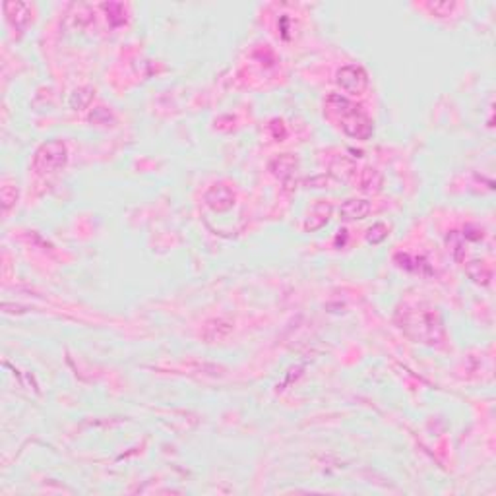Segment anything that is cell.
Wrapping results in <instances>:
<instances>
[{
    "label": "cell",
    "instance_id": "cell-1",
    "mask_svg": "<svg viewBox=\"0 0 496 496\" xmlns=\"http://www.w3.org/2000/svg\"><path fill=\"white\" fill-rule=\"evenodd\" d=\"M326 113L349 138L368 140V138L373 136L374 126L370 116L360 109L359 105L349 101L347 97L332 93L326 99Z\"/></svg>",
    "mask_w": 496,
    "mask_h": 496
},
{
    "label": "cell",
    "instance_id": "cell-2",
    "mask_svg": "<svg viewBox=\"0 0 496 496\" xmlns=\"http://www.w3.org/2000/svg\"><path fill=\"white\" fill-rule=\"evenodd\" d=\"M66 161H69V151H66L64 142L51 140L35 151L34 169L39 175H51V173H59L61 169H64Z\"/></svg>",
    "mask_w": 496,
    "mask_h": 496
},
{
    "label": "cell",
    "instance_id": "cell-3",
    "mask_svg": "<svg viewBox=\"0 0 496 496\" xmlns=\"http://www.w3.org/2000/svg\"><path fill=\"white\" fill-rule=\"evenodd\" d=\"M338 83L347 93L360 96L368 88V74L359 64H347L338 70Z\"/></svg>",
    "mask_w": 496,
    "mask_h": 496
},
{
    "label": "cell",
    "instance_id": "cell-4",
    "mask_svg": "<svg viewBox=\"0 0 496 496\" xmlns=\"http://www.w3.org/2000/svg\"><path fill=\"white\" fill-rule=\"evenodd\" d=\"M206 202L213 210H229L233 206V194L229 188L225 186H213L208 194H206Z\"/></svg>",
    "mask_w": 496,
    "mask_h": 496
},
{
    "label": "cell",
    "instance_id": "cell-5",
    "mask_svg": "<svg viewBox=\"0 0 496 496\" xmlns=\"http://www.w3.org/2000/svg\"><path fill=\"white\" fill-rule=\"evenodd\" d=\"M340 211L343 219H363L370 213V204L367 200H347Z\"/></svg>",
    "mask_w": 496,
    "mask_h": 496
},
{
    "label": "cell",
    "instance_id": "cell-6",
    "mask_svg": "<svg viewBox=\"0 0 496 496\" xmlns=\"http://www.w3.org/2000/svg\"><path fill=\"white\" fill-rule=\"evenodd\" d=\"M386 237H388V227L384 223H376L368 229L367 238H368V243H373V245H378V243H382Z\"/></svg>",
    "mask_w": 496,
    "mask_h": 496
}]
</instances>
